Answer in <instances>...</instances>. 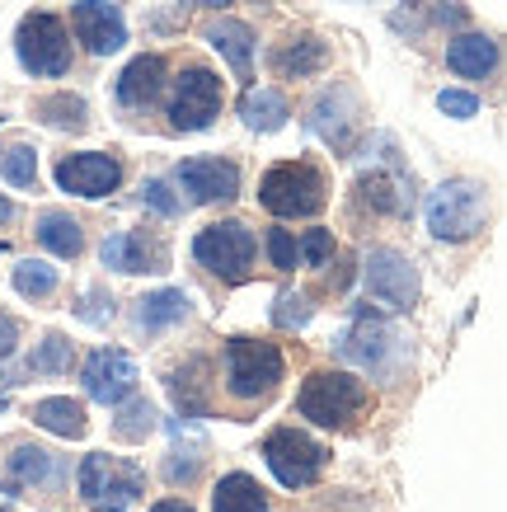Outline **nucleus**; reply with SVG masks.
Returning a JSON list of instances; mask_svg holds the SVG:
<instances>
[{"instance_id":"obj_12","label":"nucleus","mask_w":507,"mask_h":512,"mask_svg":"<svg viewBox=\"0 0 507 512\" xmlns=\"http://www.w3.org/2000/svg\"><path fill=\"white\" fill-rule=\"evenodd\" d=\"M71 29L94 57H108L127 43V19H123V5L113 0H76L71 5Z\"/></svg>"},{"instance_id":"obj_8","label":"nucleus","mask_w":507,"mask_h":512,"mask_svg":"<svg viewBox=\"0 0 507 512\" xmlns=\"http://www.w3.org/2000/svg\"><path fill=\"white\" fill-rule=\"evenodd\" d=\"M324 456H329V451H324L315 437L296 433V428H277V433L263 442V461H268V470L277 475V484H287V489H306V484L320 480Z\"/></svg>"},{"instance_id":"obj_11","label":"nucleus","mask_w":507,"mask_h":512,"mask_svg":"<svg viewBox=\"0 0 507 512\" xmlns=\"http://www.w3.org/2000/svg\"><path fill=\"white\" fill-rule=\"evenodd\" d=\"M362 278H367V296L381 311H409L418 301V268L395 249H371Z\"/></svg>"},{"instance_id":"obj_28","label":"nucleus","mask_w":507,"mask_h":512,"mask_svg":"<svg viewBox=\"0 0 507 512\" xmlns=\"http://www.w3.org/2000/svg\"><path fill=\"white\" fill-rule=\"evenodd\" d=\"M38 240H43V249H52L57 259H76L80 249H85L80 221H71L66 212H43V217H38Z\"/></svg>"},{"instance_id":"obj_4","label":"nucleus","mask_w":507,"mask_h":512,"mask_svg":"<svg viewBox=\"0 0 507 512\" xmlns=\"http://www.w3.org/2000/svg\"><path fill=\"white\" fill-rule=\"evenodd\" d=\"M141 489H146V475H141L137 461L94 451L80 466V494L94 512H127L141 498Z\"/></svg>"},{"instance_id":"obj_30","label":"nucleus","mask_w":507,"mask_h":512,"mask_svg":"<svg viewBox=\"0 0 507 512\" xmlns=\"http://www.w3.org/2000/svg\"><path fill=\"white\" fill-rule=\"evenodd\" d=\"M71 357H76V348H71L66 334H47L24 367H29V376H62V372H71Z\"/></svg>"},{"instance_id":"obj_26","label":"nucleus","mask_w":507,"mask_h":512,"mask_svg":"<svg viewBox=\"0 0 507 512\" xmlns=\"http://www.w3.org/2000/svg\"><path fill=\"white\" fill-rule=\"evenodd\" d=\"M240 118H245L254 132H282L287 118H292V104L277 90H245L240 99Z\"/></svg>"},{"instance_id":"obj_44","label":"nucleus","mask_w":507,"mask_h":512,"mask_svg":"<svg viewBox=\"0 0 507 512\" xmlns=\"http://www.w3.org/2000/svg\"><path fill=\"white\" fill-rule=\"evenodd\" d=\"M151 512H193V508H188L184 498H165V503H155Z\"/></svg>"},{"instance_id":"obj_1","label":"nucleus","mask_w":507,"mask_h":512,"mask_svg":"<svg viewBox=\"0 0 507 512\" xmlns=\"http://www.w3.org/2000/svg\"><path fill=\"white\" fill-rule=\"evenodd\" d=\"M367 404L371 390L353 372H310L301 381V390H296V409L315 428H348Z\"/></svg>"},{"instance_id":"obj_25","label":"nucleus","mask_w":507,"mask_h":512,"mask_svg":"<svg viewBox=\"0 0 507 512\" xmlns=\"http://www.w3.org/2000/svg\"><path fill=\"white\" fill-rule=\"evenodd\" d=\"M33 423L57 437H85V404L71 395H52V400L33 404Z\"/></svg>"},{"instance_id":"obj_21","label":"nucleus","mask_w":507,"mask_h":512,"mask_svg":"<svg viewBox=\"0 0 507 512\" xmlns=\"http://www.w3.org/2000/svg\"><path fill=\"white\" fill-rule=\"evenodd\" d=\"M324 62H329V47L320 38H310V33H301V38H292V43H282L273 52V71L287 80L315 76V71H324Z\"/></svg>"},{"instance_id":"obj_38","label":"nucleus","mask_w":507,"mask_h":512,"mask_svg":"<svg viewBox=\"0 0 507 512\" xmlns=\"http://www.w3.org/2000/svg\"><path fill=\"white\" fill-rule=\"evenodd\" d=\"M296 254H301L310 268L329 264V254H334V235H329V231H306V235H301V245H296Z\"/></svg>"},{"instance_id":"obj_35","label":"nucleus","mask_w":507,"mask_h":512,"mask_svg":"<svg viewBox=\"0 0 507 512\" xmlns=\"http://www.w3.org/2000/svg\"><path fill=\"white\" fill-rule=\"evenodd\" d=\"M357 193H362V202H371L376 212H400V193H395L390 179H381V174H367V179L357 184Z\"/></svg>"},{"instance_id":"obj_45","label":"nucleus","mask_w":507,"mask_h":512,"mask_svg":"<svg viewBox=\"0 0 507 512\" xmlns=\"http://www.w3.org/2000/svg\"><path fill=\"white\" fill-rule=\"evenodd\" d=\"M10 221H15V202L0 193V226H10Z\"/></svg>"},{"instance_id":"obj_20","label":"nucleus","mask_w":507,"mask_h":512,"mask_svg":"<svg viewBox=\"0 0 507 512\" xmlns=\"http://www.w3.org/2000/svg\"><path fill=\"white\" fill-rule=\"evenodd\" d=\"M207 43L231 62V71L240 80L254 76V29H249V24H240V19H216L212 29H207Z\"/></svg>"},{"instance_id":"obj_27","label":"nucleus","mask_w":507,"mask_h":512,"mask_svg":"<svg viewBox=\"0 0 507 512\" xmlns=\"http://www.w3.org/2000/svg\"><path fill=\"white\" fill-rule=\"evenodd\" d=\"M207 362L202 357H193L188 367H179V372H169V395H174V404L184 409L188 419L193 414H207Z\"/></svg>"},{"instance_id":"obj_18","label":"nucleus","mask_w":507,"mask_h":512,"mask_svg":"<svg viewBox=\"0 0 507 512\" xmlns=\"http://www.w3.org/2000/svg\"><path fill=\"white\" fill-rule=\"evenodd\" d=\"M165 85V57H137V62H127V71L118 76V104L123 109H146L155 94Z\"/></svg>"},{"instance_id":"obj_36","label":"nucleus","mask_w":507,"mask_h":512,"mask_svg":"<svg viewBox=\"0 0 507 512\" xmlns=\"http://www.w3.org/2000/svg\"><path fill=\"white\" fill-rule=\"evenodd\" d=\"M310 320V301L296 292H282L277 296V311H273V325L277 329H301Z\"/></svg>"},{"instance_id":"obj_42","label":"nucleus","mask_w":507,"mask_h":512,"mask_svg":"<svg viewBox=\"0 0 507 512\" xmlns=\"http://www.w3.org/2000/svg\"><path fill=\"white\" fill-rule=\"evenodd\" d=\"M437 19L442 24H465V5L461 0H437Z\"/></svg>"},{"instance_id":"obj_22","label":"nucleus","mask_w":507,"mask_h":512,"mask_svg":"<svg viewBox=\"0 0 507 512\" xmlns=\"http://www.w3.org/2000/svg\"><path fill=\"white\" fill-rule=\"evenodd\" d=\"M184 320H188V296L179 287H160V292L137 301V325L146 334H165V329L184 325Z\"/></svg>"},{"instance_id":"obj_14","label":"nucleus","mask_w":507,"mask_h":512,"mask_svg":"<svg viewBox=\"0 0 507 512\" xmlns=\"http://www.w3.org/2000/svg\"><path fill=\"white\" fill-rule=\"evenodd\" d=\"M80 381H85V395H90V400L123 404L127 395L137 390V362H132L123 348H99V353H90Z\"/></svg>"},{"instance_id":"obj_29","label":"nucleus","mask_w":507,"mask_h":512,"mask_svg":"<svg viewBox=\"0 0 507 512\" xmlns=\"http://www.w3.org/2000/svg\"><path fill=\"white\" fill-rule=\"evenodd\" d=\"M155 404L151 400H132L127 395L123 404H118V423H113V433L123 437V442H146V437L155 433Z\"/></svg>"},{"instance_id":"obj_39","label":"nucleus","mask_w":507,"mask_h":512,"mask_svg":"<svg viewBox=\"0 0 507 512\" xmlns=\"http://www.w3.org/2000/svg\"><path fill=\"white\" fill-rule=\"evenodd\" d=\"M268 259H273V268H282V273H292L296 268V235L292 231H268Z\"/></svg>"},{"instance_id":"obj_13","label":"nucleus","mask_w":507,"mask_h":512,"mask_svg":"<svg viewBox=\"0 0 507 512\" xmlns=\"http://www.w3.org/2000/svg\"><path fill=\"white\" fill-rule=\"evenodd\" d=\"M123 184V165L118 156H104V151H80V156L57 160V188L76 193V198H104Z\"/></svg>"},{"instance_id":"obj_24","label":"nucleus","mask_w":507,"mask_h":512,"mask_svg":"<svg viewBox=\"0 0 507 512\" xmlns=\"http://www.w3.org/2000/svg\"><path fill=\"white\" fill-rule=\"evenodd\" d=\"M5 470H10V480L15 484H57L62 480V466H57V456L43 447H33V442H24V447L10 451V461H5Z\"/></svg>"},{"instance_id":"obj_43","label":"nucleus","mask_w":507,"mask_h":512,"mask_svg":"<svg viewBox=\"0 0 507 512\" xmlns=\"http://www.w3.org/2000/svg\"><path fill=\"white\" fill-rule=\"evenodd\" d=\"M90 301H94V306H104V296H99V292H90ZM85 320H90V325H99V320H113V311H85Z\"/></svg>"},{"instance_id":"obj_34","label":"nucleus","mask_w":507,"mask_h":512,"mask_svg":"<svg viewBox=\"0 0 507 512\" xmlns=\"http://www.w3.org/2000/svg\"><path fill=\"white\" fill-rule=\"evenodd\" d=\"M202 442H193V451H184V447H174L169 451V461H165V480L169 484H193L198 480V470H202Z\"/></svg>"},{"instance_id":"obj_6","label":"nucleus","mask_w":507,"mask_h":512,"mask_svg":"<svg viewBox=\"0 0 507 512\" xmlns=\"http://www.w3.org/2000/svg\"><path fill=\"white\" fill-rule=\"evenodd\" d=\"M259 202L273 217H315L324 207V174L306 160L273 165L259 184Z\"/></svg>"},{"instance_id":"obj_9","label":"nucleus","mask_w":507,"mask_h":512,"mask_svg":"<svg viewBox=\"0 0 507 512\" xmlns=\"http://www.w3.org/2000/svg\"><path fill=\"white\" fill-rule=\"evenodd\" d=\"M193 259L216 278H245V268L254 264V231L245 221H216L193 240Z\"/></svg>"},{"instance_id":"obj_17","label":"nucleus","mask_w":507,"mask_h":512,"mask_svg":"<svg viewBox=\"0 0 507 512\" xmlns=\"http://www.w3.org/2000/svg\"><path fill=\"white\" fill-rule=\"evenodd\" d=\"M104 268H113V273H160L165 249L146 240L141 231H118L104 240Z\"/></svg>"},{"instance_id":"obj_2","label":"nucleus","mask_w":507,"mask_h":512,"mask_svg":"<svg viewBox=\"0 0 507 512\" xmlns=\"http://www.w3.org/2000/svg\"><path fill=\"white\" fill-rule=\"evenodd\" d=\"M338 357H343V362H353V367H362V372H371V376L395 381L400 367H404L400 329L390 325L385 315L362 311L353 325L343 329V339H338Z\"/></svg>"},{"instance_id":"obj_5","label":"nucleus","mask_w":507,"mask_h":512,"mask_svg":"<svg viewBox=\"0 0 507 512\" xmlns=\"http://www.w3.org/2000/svg\"><path fill=\"white\" fill-rule=\"evenodd\" d=\"M226 362V390L235 400H268L282 381V353L263 339H231L221 348Z\"/></svg>"},{"instance_id":"obj_7","label":"nucleus","mask_w":507,"mask_h":512,"mask_svg":"<svg viewBox=\"0 0 507 512\" xmlns=\"http://www.w3.org/2000/svg\"><path fill=\"white\" fill-rule=\"evenodd\" d=\"M15 57L29 76H66L71 71V33L57 15H24L15 29Z\"/></svg>"},{"instance_id":"obj_31","label":"nucleus","mask_w":507,"mask_h":512,"mask_svg":"<svg viewBox=\"0 0 507 512\" xmlns=\"http://www.w3.org/2000/svg\"><path fill=\"white\" fill-rule=\"evenodd\" d=\"M15 292L29 296V301L52 296V292H57V268L43 264V259H19V264H15Z\"/></svg>"},{"instance_id":"obj_46","label":"nucleus","mask_w":507,"mask_h":512,"mask_svg":"<svg viewBox=\"0 0 507 512\" xmlns=\"http://www.w3.org/2000/svg\"><path fill=\"white\" fill-rule=\"evenodd\" d=\"M184 5H212V10H226L231 0H184Z\"/></svg>"},{"instance_id":"obj_33","label":"nucleus","mask_w":507,"mask_h":512,"mask_svg":"<svg viewBox=\"0 0 507 512\" xmlns=\"http://www.w3.org/2000/svg\"><path fill=\"white\" fill-rule=\"evenodd\" d=\"M0 170L15 188H33L38 179V156H33V146H10L5 156H0Z\"/></svg>"},{"instance_id":"obj_32","label":"nucleus","mask_w":507,"mask_h":512,"mask_svg":"<svg viewBox=\"0 0 507 512\" xmlns=\"http://www.w3.org/2000/svg\"><path fill=\"white\" fill-rule=\"evenodd\" d=\"M38 118L52 127H85V99H76V94H47V99H38Z\"/></svg>"},{"instance_id":"obj_19","label":"nucleus","mask_w":507,"mask_h":512,"mask_svg":"<svg viewBox=\"0 0 507 512\" xmlns=\"http://www.w3.org/2000/svg\"><path fill=\"white\" fill-rule=\"evenodd\" d=\"M446 66L465 80H484L498 66V43H493L489 33H461V38H451V47H446Z\"/></svg>"},{"instance_id":"obj_16","label":"nucleus","mask_w":507,"mask_h":512,"mask_svg":"<svg viewBox=\"0 0 507 512\" xmlns=\"http://www.w3.org/2000/svg\"><path fill=\"white\" fill-rule=\"evenodd\" d=\"M174 184L184 188L193 202H226L240 193V170L221 156H193L174 170Z\"/></svg>"},{"instance_id":"obj_23","label":"nucleus","mask_w":507,"mask_h":512,"mask_svg":"<svg viewBox=\"0 0 507 512\" xmlns=\"http://www.w3.org/2000/svg\"><path fill=\"white\" fill-rule=\"evenodd\" d=\"M212 512H268V498H263L254 475L235 470V475H221V484H216Z\"/></svg>"},{"instance_id":"obj_3","label":"nucleus","mask_w":507,"mask_h":512,"mask_svg":"<svg viewBox=\"0 0 507 512\" xmlns=\"http://www.w3.org/2000/svg\"><path fill=\"white\" fill-rule=\"evenodd\" d=\"M484 221H489V198L470 179H451L428 198V231L437 240H451V245L475 240L484 231Z\"/></svg>"},{"instance_id":"obj_37","label":"nucleus","mask_w":507,"mask_h":512,"mask_svg":"<svg viewBox=\"0 0 507 512\" xmlns=\"http://www.w3.org/2000/svg\"><path fill=\"white\" fill-rule=\"evenodd\" d=\"M141 202H146L151 212H160V217H179V198L169 193L165 179H146V184H141Z\"/></svg>"},{"instance_id":"obj_41","label":"nucleus","mask_w":507,"mask_h":512,"mask_svg":"<svg viewBox=\"0 0 507 512\" xmlns=\"http://www.w3.org/2000/svg\"><path fill=\"white\" fill-rule=\"evenodd\" d=\"M15 348H19V320L0 311V362H5V357H15Z\"/></svg>"},{"instance_id":"obj_15","label":"nucleus","mask_w":507,"mask_h":512,"mask_svg":"<svg viewBox=\"0 0 507 512\" xmlns=\"http://www.w3.org/2000/svg\"><path fill=\"white\" fill-rule=\"evenodd\" d=\"M357 94L348 85H334V90H324L315 104H310V132L324 137L334 151H353V137H357Z\"/></svg>"},{"instance_id":"obj_40","label":"nucleus","mask_w":507,"mask_h":512,"mask_svg":"<svg viewBox=\"0 0 507 512\" xmlns=\"http://www.w3.org/2000/svg\"><path fill=\"white\" fill-rule=\"evenodd\" d=\"M437 109H442L446 118H475L479 99L470 90H442V94H437Z\"/></svg>"},{"instance_id":"obj_10","label":"nucleus","mask_w":507,"mask_h":512,"mask_svg":"<svg viewBox=\"0 0 507 512\" xmlns=\"http://www.w3.org/2000/svg\"><path fill=\"white\" fill-rule=\"evenodd\" d=\"M221 113V80L207 66H188L184 76L174 80V94H169V123L179 132H202L212 127V118Z\"/></svg>"}]
</instances>
